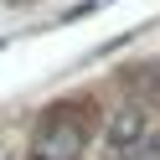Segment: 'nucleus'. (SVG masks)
<instances>
[{"label": "nucleus", "instance_id": "nucleus-1", "mask_svg": "<svg viewBox=\"0 0 160 160\" xmlns=\"http://www.w3.org/2000/svg\"><path fill=\"white\" fill-rule=\"evenodd\" d=\"M78 155H83V124L57 108L36 129V160H78Z\"/></svg>", "mask_w": 160, "mask_h": 160}, {"label": "nucleus", "instance_id": "nucleus-2", "mask_svg": "<svg viewBox=\"0 0 160 160\" xmlns=\"http://www.w3.org/2000/svg\"><path fill=\"white\" fill-rule=\"evenodd\" d=\"M145 134H150V129H145V114H139V108H119L114 124H108V145H114V150H134Z\"/></svg>", "mask_w": 160, "mask_h": 160}, {"label": "nucleus", "instance_id": "nucleus-3", "mask_svg": "<svg viewBox=\"0 0 160 160\" xmlns=\"http://www.w3.org/2000/svg\"><path fill=\"white\" fill-rule=\"evenodd\" d=\"M129 160H160V134H145L134 150H129Z\"/></svg>", "mask_w": 160, "mask_h": 160}]
</instances>
